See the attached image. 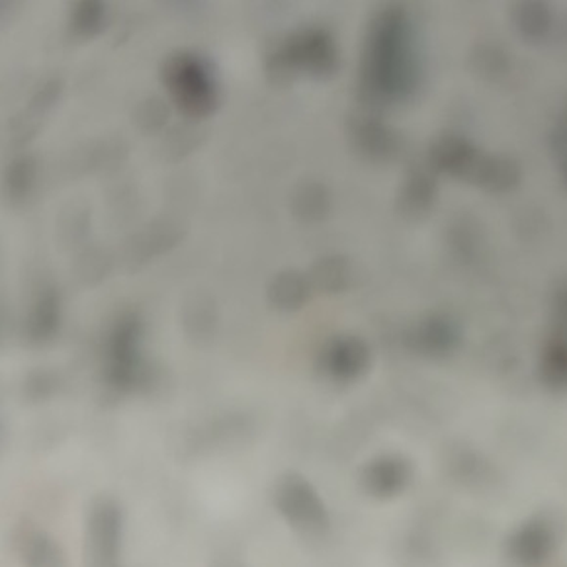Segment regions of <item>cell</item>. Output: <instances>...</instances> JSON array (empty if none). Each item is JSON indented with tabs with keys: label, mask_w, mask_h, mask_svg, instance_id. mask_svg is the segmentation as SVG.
Masks as SVG:
<instances>
[{
	"label": "cell",
	"mask_w": 567,
	"mask_h": 567,
	"mask_svg": "<svg viewBox=\"0 0 567 567\" xmlns=\"http://www.w3.org/2000/svg\"><path fill=\"white\" fill-rule=\"evenodd\" d=\"M276 511L293 532L317 539L329 526V512L315 485L298 472H286L273 489Z\"/></svg>",
	"instance_id": "obj_5"
},
{
	"label": "cell",
	"mask_w": 567,
	"mask_h": 567,
	"mask_svg": "<svg viewBox=\"0 0 567 567\" xmlns=\"http://www.w3.org/2000/svg\"><path fill=\"white\" fill-rule=\"evenodd\" d=\"M409 470L400 458L375 460L364 470V487L370 494L392 495L405 484Z\"/></svg>",
	"instance_id": "obj_22"
},
{
	"label": "cell",
	"mask_w": 567,
	"mask_h": 567,
	"mask_svg": "<svg viewBox=\"0 0 567 567\" xmlns=\"http://www.w3.org/2000/svg\"><path fill=\"white\" fill-rule=\"evenodd\" d=\"M106 26V7L104 2L83 0L77 2L69 19V34L77 39H92L102 34Z\"/></svg>",
	"instance_id": "obj_24"
},
{
	"label": "cell",
	"mask_w": 567,
	"mask_h": 567,
	"mask_svg": "<svg viewBox=\"0 0 567 567\" xmlns=\"http://www.w3.org/2000/svg\"><path fill=\"white\" fill-rule=\"evenodd\" d=\"M181 321L188 339H193L194 343H208L218 323V310L210 293L201 290L190 293L184 300Z\"/></svg>",
	"instance_id": "obj_17"
},
{
	"label": "cell",
	"mask_w": 567,
	"mask_h": 567,
	"mask_svg": "<svg viewBox=\"0 0 567 567\" xmlns=\"http://www.w3.org/2000/svg\"><path fill=\"white\" fill-rule=\"evenodd\" d=\"M559 169H562V183H564V188L567 190V151L564 155L559 157Z\"/></svg>",
	"instance_id": "obj_31"
},
{
	"label": "cell",
	"mask_w": 567,
	"mask_h": 567,
	"mask_svg": "<svg viewBox=\"0 0 567 567\" xmlns=\"http://www.w3.org/2000/svg\"><path fill=\"white\" fill-rule=\"evenodd\" d=\"M124 512L112 497L94 499L84 524V567H121Z\"/></svg>",
	"instance_id": "obj_6"
},
{
	"label": "cell",
	"mask_w": 567,
	"mask_h": 567,
	"mask_svg": "<svg viewBox=\"0 0 567 567\" xmlns=\"http://www.w3.org/2000/svg\"><path fill=\"white\" fill-rule=\"evenodd\" d=\"M313 288L308 275L298 270H282L266 286V300L278 312H298L312 298Z\"/></svg>",
	"instance_id": "obj_16"
},
{
	"label": "cell",
	"mask_w": 567,
	"mask_h": 567,
	"mask_svg": "<svg viewBox=\"0 0 567 567\" xmlns=\"http://www.w3.org/2000/svg\"><path fill=\"white\" fill-rule=\"evenodd\" d=\"M544 375L549 384H567V335L552 333L544 352Z\"/></svg>",
	"instance_id": "obj_26"
},
{
	"label": "cell",
	"mask_w": 567,
	"mask_h": 567,
	"mask_svg": "<svg viewBox=\"0 0 567 567\" xmlns=\"http://www.w3.org/2000/svg\"><path fill=\"white\" fill-rule=\"evenodd\" d=\"M61 92H63L61 81H57V79L47 81V83L34 94L32 102H30V116H44L46 112L51 111V108L56 106V102L59 101Z\"/></svg>",
	"instance_id": "obj_28"
},
{
	"label": "cell",
	"mask_w": 567,
	"mask_h": 567,
	"mask_svg": "<svg viewBox=\"0 0 567 567\" xmlns=\"http://www.w3.org/2000/svg\"><path fill=\"white\" fill-rule=\"evenodd\" d=\"M482 157L484 153L464 136L440 134L439 138L432 139L425 161L439 174L472 184Z\"/></svg>",
	"instance_id": "obj_10"
},
{
	"label": "cell",
	"mask_w": 567,
	"mask_h": 567,
	"mask_svg": "<svg viewBox=\"0 0 567 567\" xmlns=\"http://www.w3.org/2000/svg\"><path fill=\"white\" fill-rule=\"evenodd\" d=\"M141 339L143 321L136 313H124L112 325L104 368V385L108 394L119 397L146 385L149 375L141 355Z\"/></svg>",
	"instance_id": "obj_4"
},
{
	"label": "cell",
	"mask_w": 567,
	"mask_h": 567,
	"mask_svg": "<svg viewBox=\"0 0 567 567\" xmlns=\"http://www.w3.org/2000/svg\"><path fill=\"white\" fill-rule=\"evenodd\" d=\"M347 139L360 159L374 165L392 163L402 153V138L378 112L360 108L347 118Z\"/></svg>",
	"instance_id": "obj_7"
},
{
	"label": "cell",
	"mask_w": 567,
	"mask_h": 567,
	"mask_svg": "<svg viewBox=\"0 0 567 567\" xmlns=\"http://www.w3.org/2000/svg\"><path fill=\"white\" fill-rule=\"evenodd\" d=\"M522 181V169L512 157L484 153L472 184L487 194H507Z\"/></svg>",
	"instance_id": "obj_14"
},
{
	"label": "cell",
	"mask_w": 567,
	"mask_h": 567,
	"mask_svg": "<svg viewBox=\"0 0 567 567\" xmlns=\"http://www.w3.org/2000/svg\"><path fill=\"white\" fill-rule=\"evenodd\" d=\"M183 233L171 225H153L134 238L126 251V263L129 268L146 265L151 256L163 255L181 241Z\"/></svg>",
	"instance_id": "obj_20"
},
{
	"label": "cell",
	"mask_w": 567,
	"mask_h": 567,
	"mask_svg": "<svg viewBox=\"0 0 567 567\" xmlns=\"http://www.w3.org/2000/svg\"><path fill=\"white\" fill-rule=\"evenodd\" d=\"M460 327L456 321L444 313H432L415 323L405 333V347L423 357H444L460 343Z\"/></svg>",
	"instance_id": "obj_11"
},
{
	"label": "cell",
	"mask_w": 567,
	"mask_h": 567,
	"mask_svg": "<svg viewBox=\"0 0 567 567\" xmlns=\"http://www.w3.org/2000/svg\"><path fill=\"white\" fill-rule=\"evenodd\" d=\"M512 28L526 44H540L552 34L554 12L546 2H517L511 9Z\"/></svg>",
	"instance_id": "obj_18"
},
{
	"label": "cell",
	"mask_w": 567,
	"mask_h": 567,
	"mask_svg": "<svg viewBox=\"0 0 567 567\" xmlns=\"http://www.w3.org/2000/svg\"><path fill=\"white\" fill-rule=\"evenodd\" d=\"M37 163L32 155H20L10 161L4 173V193L12 206H22L28 200L36 184Z\"/></svg>",
	"instance_id": "obj_23"
},
{
	"label": "cell",
	"mask_w": 567,
	"mask_h": 567,
	"mask_svg": "<svg viewBox=\"0 0 567 567\" xmlns=\"http://www.w3.org/2000/svg\"><path fill=\"white\" fill-rule=\"evenodd\" d=\"M171 119V108L159 96H149L139 102L134 111V121L143 134H159Z\"/></svg>",
	"instance_id": "obj_25"
},
{
	"label": "cell",
	"mask_w": 567,
	"mask_h": 567,
	"mask_svg": "<svg viewBox=\"0 0 567 567\" xmlns=\"http://www.w3.org/2000/svg\"><path fill=\"white\" fill-rule=\"evenodd\" d=\"M108 273V256L102 255L101 251L92 248L89 253H84L81 263L77 266V275L81 278V282H101L102 276Z\"/></svg>",
	"instance_id": "obj_27"
},
{
	"label": "cell",
	"mask_w": 567,
	"mask_h": 567,
	"mask_svg": "<svg viewBox=\"0 0 567 567\" xmlns=\"http://www.w3.org/2000/svg\"><path fill=\"white\" fill-rule=\"evenodd\" d=\"M313 292L340 293L352 282V265L347 256L329 255L317 258L305 273Z\"/></svg>",
	"instance_id": "obj_21"
},
{
	"label": "cell",
	"mask_w": 567,
	"mask_h": 567,
	"mask_svg": "<svg viewBox=\"0 0 567 567\" xmlns=\"http://www.w3.org/2000/svg\"><path fill=\"white\" fill-rule=\"evenodd\" d=\"M161 83L176 112L200 124L221 106V84L216 67L196 51H173L161 63Z\"/></svg>",
	"instance_id": "obj_3"
},
{
	"label": "cell",
	"mask_w": 567,
	"mask_h": 567,
	"mask_svg": "<svg viewBox=\"0 0 567 567\" xmlns=\"http://www.w3.org/2000/svg\"><path fill=\"white\" fill-rule=\"evenodd\" d=\"M549 317H552V323H554V333L567 335V284L559 286L552 293Z\"/></svg>",
	"instance_id": "obj_30"
},
{
	"label": "cell",
	"mask_w": 567,
	"mask_h": 567,
	"mask_svg": "<svg viewBox=\"0 0 567 567\" xmlns=\"http://www.w3.org/2000/svg\"><path fill=\"white\" fill-rule=\"evenodd\" d=\"M467 69L485 83H499L511 71V56L497 42H477L467 54Z\"/></svg>",
	"instance_id": "obj_19"
},
{
	"label": "cell",
	"mask_w": 567,
	"mask_h": 567,
	"mask_svg": "<svg viewBox=\"0 0 567 567\" xmlns=\"http://www.w3.org/2000/svg\"><path fill=\"white\" fill-rule=\"evenodd\" d=\"M562 36H564V39H567V22L566 26H564V32H562Z\"/></svg>",
	"instance_id": "obj_33"
},
{
	"label": "cell",
	"mask_w": 567,
	"mask_h": 567,
	"mask_svg": "<svg viewBox=\"0 0 567 567\" xmlns=\"http://www.w3.org/2000/svg\"><path fill=\"white\" fill-rule=\"evenodd\" d=\"M437 183L439 173L427 161L413 163L407 169L395 198V210L400 218L407 223L427 220L437 200Z\"/></svg>",
	"instance_id": "obj_9"
},
{
	"label": "cell",
	"mask_w": 567,
	"mask_h": 567,
	"mask_svg": "<svg viewBox=\"0 0 567 567\" xmlns=\"http://www.w3.org/2000/svg\"><path fill=\"white\" fill-rule=\"evenodd\" d=\"M57 384H59V380L51 372L37 370L26 378L24 390H26L30 400H47V397L56 394Z\"/></svg>",
	"instance_id": "obj_29"
},
{
	"label": "cell",
	"mask_w": 567,
	"mask_h": 567,
	"mask_svg": "<svg viewBox=\"0 0 567 567\" xmlns=\"http://www.w3.org/2000/svg\"><path fill=\"white\" fill-rule=\"evenodd\" d=\"M370 367V348L367 340L355 335H340L327 340L315 360L320 375L337 384L355 382Z\"/></svg>",
	"instance_id": "obj_8"
},
{
	"label": "cell",
	"mask_w": 567,
	"mask_h": 567,
	"mask_svg": "<svg viewBox=\"0 0 567 567\" xmlns=\"http://www.w3.org/2000/svg\"><path fill=\"white\" fill-rule=\"evenodd\" d=\"M339 67L337 39L321 26L296 30L276 39L263 59L266 81L282 89L296 83L302 74L313 81H329L339 73Z\"/></svg>",
	"instance_id": "obj_2"
},
{
	"label": "cell",
	"mask_w": 567,
	"mask_h": 567,
	"mask_svg": "<svg viewBox=\"0 0 567 567\" xmlns=\"http://www.w3.org/2000/svg\"><path fill=\"white\" fill-rule=\"evenodd\" d=\"M421 61L409 12L387 4L368 22L357 96L360 108L382 112L412 101L421 84Z\"/></svg>",
	"instance_id": "obj_1"
},
{
	"label": "cell",
	"mask_w": 567,
	"mask_h": 567,
	"mask_svg": "<svg viewBox=\"0 0 567 567\" xmlns=\"http://www.w3.org/2000/svg\"><path fill=\"white\" fill-rule=\"evenodd\" d=\"M333 210V198L329 188L320 181H303L298 184L290 196V213L293 220L303 225L323 223Z\"/></svg>",
	"instance_id": "obj_15"
},
{
	"label": "cell",
	"mask_w": 567,
	"mask_h": 567,
	"mask_svg": "<svg viewBox=\"0 0 567 567\" xmlns=\"http://www.w3.org/2000/svg\"><path fill=\"white\" fill-rule=\"evenodd\" d=\"M14 548L24 567H67V558L59 542L34 524L20 526L14 536Z\"/></svg>",
	"instance_id": "obj_12"
},
{
	"label": "cell",
	"mask_w": 567,
	"mask_h": 567,
	"mask_svg": "<svg viewBox=\"0 0 567 567\" xmlns=\"http://www.w3.org/2000/svg\"><path fill=\"white\" fill-rule=\"evenodd\" d=\"M558 126H562V128L567 129V104L566 108H564V116H562V119H559L558 121Z\"/></svg>",
	"instance_id": "obj_32"
},
{
	"label": "cell",
	"mask_w": 567,
	"mask_h": 567,
	"mask_svg": "<svg viewBox=\"0 0 567 567\" xmlns=\"http://www.w3.org/2000/svg\"><path fill=\"white\" fill-rule=\"evenodd\" d=\"M61 327V296L54 286L37 292L26 320V337L32 345H47Z\"/></svg>",
	"instance_id": "obj_13"
}]
</instances>
